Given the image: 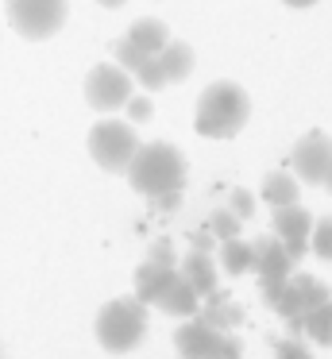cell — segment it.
Masks as SVG:
<instances>
[{
	"label": "cell",
	"instance_id": "ba28073f",
	"mask_svg": "<svg viewBox=\"0 0 332 359\" xmlns=\"http://www.w3.org/2000/svg\"><path fill=\"white\" fill-rule=\"evenodd\" d=\"M112 58H116V66H120L131 81H139V86L147 89V93H159V89L166 86V74H162L159 55H147V50L131 47L128 39H116L112 43Z\"/></svg>",
	"mask_w": 332,
	"mask_h": 359
},
{
	"label": "cell",
	"instance_id": "4fadbf2b",
	"mask_svg": "<svg viewBox=\"0 0 332 359\" xmlns=\"http://www.w3.org/2000/svg\"><path fill=\"white\" fill-rule=\"evenodd\" d=\"M178 274H182V278L190 282V286L197 290L201 297L216 294V263H213V251H197V248H193L190 255L178 263Z\"/></svg>",
	"mask_w": 332,
	"mask_h": 359
},
{
	"label": "cell",
	"instance_id": "83f0119b",
	"mask_svg": "<svg viewBox=\"0 0 332 359\" xmlns=\"http://www.w3.org/2000/svg\"><path fill=\"white\" fill-rule=\"evenodd\" d=\"M282 4H290V8H313L317 0H282Z\"/></svg>",
	"mask_w": 332,
	"mask_h": 359
},
{
	"label": "cell",
	"instance_id": "7a4b0ae2",
	"mask_svg": "<svg viewBox=\"0 0 332 359\" xmlns=\"http://www.w3.org/2000/svg\"><path fill=\"white\" fill-rule=\"evenodd\" d=\"M247 116H251V97H247V89L236 86V81H213L197 97L193 128L205 140H232V135L244 132Z\"/></svg>",
	"mask_w": 332,
	"mask_h": 359
},
{
	"label": "cell",
	"instance_id": "30bf717a",
	"mask_svg": "<svg viewBox=\"0 0 332 359\" xmlns=\"http://www.w3.org/2000/svg\"><path fill=\"white\" fill-rule=\"evenodd\" d=\"M255 248V274H259V282H290L293 278V259L290 251L282 248V240L278 236H255L251 240Z\"/></svg>",
	"mask_w": 332,
	"mask_h": 359
},
{
	"label": "cell",
	"instance_id": "3957f363",
	"mask_svg": "<svg viewBox=\"0 0 332 359\" xmlns=\"http://www.w3.org/2000/svg\"><path fill=\"white\" fill-rule=\"evenodd\" d=\"M97 344L108 355H128L147 336V305L139 297H112L97 313Z\"/></svg>",
	"mask_w": 332,
	"mask_h": 359
},
{
	"label": "cell",
	"instance_id": "cb8c5ba5",
	"mask_svg": "<svg viewBox=\"0 0 332 359\" xmlns=\"http://www.w3.org/2000/svg\"><path fill=\"white\" fill-rule=\"evenodd\" d=\"M228 209L236 212L239 220H251L255 217V197L247 194V189H232V194H228Z\"/></svg>",
	"mask_w": 332,
	"mask_h": 359
},
{
	"label": "cell",
	"instance_id": "d6986e66",
	"mask_svg": "<svg viewBox=\"0 0 332 359\" xmlns=\"http://www.w3.org/2000/svg\"><path fill=\"white\" fill-rule=\"evenodd\" d=\"M301 189H298V178L293 174H282V170H270L263 178V201L270 209H286V205H298Z\"/></svg>",
	"mask_w": 332,
	"mask_h": 359
},
{
	"label": "cell",
	"instance_id": "603a6c76",
	"mask_svg": "<svg viewBox=\"0 0 332 359\" xmlns=\"http://www.w3.org/2000/svg\"><path fill=\"white\" fill-rule=\"evenodd\" d=\"M239 355H244V344H239L236 336H228V332L216 336L213 351H208V359H239Z\"/></svg>",
	"mask_w": 332,
	"mask_h": 359
},
{
	"label": "cell",
	"instance_id": "f546056e",
	"mask_svg": "<svg viewBox=\"0 0 332 359\" xmlns=\"http://www.w3.org/2000/svg\"><path fill=\"white\" fill-rule=\"evenodd\" d=\"M324 189H328V194H332V170H328V178H324Z\"/></svg>",
	"mask_w": 332,
	"mask_h": 359
},
{
	"label": "cell",
	"instance_id": "e0dca14e",
	"mask_svg": "<svg viewBox=\"0 0 332 359\" xmlns=\"http://www.w3.org/2000/svg\"><path fill=\"white\" fill-rule=\"evenodd\" d=\"M159 62H162V74H166V86L185 81L193 74V47H190V43H182V39H170L166 47H162Z\"/></svg>",
	"mask_w": 332,
	"mask_h": 359
},
{
	"label": "cell",
	"instance_id": "7c38bea8",
	"mask_svg": "<svg viewBox=\"0 0 332 359\" xmlns=\"http://www.w3.org/2000/svg\"><path fill=\"white\" fill-rule=\"evenodd\" d=\"M201 302H205V297H201L197 290H193L190 282L182 278V274H174V278H170V286L162 290V297H159L154 305H159L166 317H185V320H190L193 313L201 309Z\"/></svg>",
	"mask_w": 332,
	"mask_h": 359
},
{
	"label": "cell",
	"instance_id": "277c9868",
	"mask_svg": "<svg viewBox=\"0 0 332 359\" xmlns=\"http://www.w3.org/2000/svg\"><path fill=\"white\" fill-rule=\"evenodd\" d=\"M139 151V135L135 124L128 120H100V124L89 128V158L108 174H124L128 163Z\"/></svg>",
	"mask_w": 332,
	"mask_h": 359
},
{
	"label": "cell",
	"instance_id": "484cf974",
	"mask_svg": "<svg viewBox=\"0 0 332 359\" xmlns=\"http://www.w3.org/2000/svg\"><path fill=\"white\" fill-rule=\"evenodd\" d=\"M147 259H154V263H166V266H178V255H174V243H170V240H154L151 251H147Z\"/></svg>",
	"mask_w": 332,
	"mask_h": 359
},
{
	"label": "cell",
	"instance_id": "52a82bcc",
	"mask_svg": "<svg viewBox=\"0 0 332 359\" xmlns=\"http://www.w3.org/2000/svg\"><path fill=\"white\" fill-rule=\"evenodd\" d=\"M290 166L293 178L305 182V186H324L332 170V140L324 132H305L290 151Z\"/></svg>",
	"mask_w": 332,
	"mask_h": 359
},
{
	"label": "cell",
	"instance_id": "ac0fdd59",
	"mask_svg": "<svg viewBox=\"0 0 332 359\" xmlns=\"http://www.w3.org/2000/svg\"><path fill=\"white\" fill-rule=\"evenodd\" d=\"M216 266H220L224 274H247V271H255V248H251V240H224L220 243V255H216Z\"/></svg>",
	"mask_w": 332,
	"mask_h": 359
},
{
	"label": "cell",
	"instance_id": "5b68a950",
	"mask_svg": "<svg viewBox=\"0 0 332 359\" xmlns=\"http://www.w3.org/2000/svg\"><path fill=\"white\" fill-rule=\"evenodd\" d=\"M8 24L31 43H43L66 27L69 0H4Z\"/></svg>",
	"mask_w": 332,
	"mask_h": 359
},
{
	"label": "cell",
	"instance_id": "44dd1931",
	"mask_svg": "<svg viewBox=\"0 0 332 359\" xmlns=\"http://www.w3.org/2000/svg\"><path fill=\"white\" fill-rule=\"evenodd\" d=\"M239 224H244V220H239L232 209H216L213 217H208V232H213L220 243H224V240H236V236H239Z\"/></svg>",
	"mask_w": 332,
	"mask_h": 359
},
{
	"label": "cell",
	"instance_id": "9c48e42d",
	"mask_svg": "<svg viewBox=\"0 0 332 359\" xmlns=\"http://www.w3.org/2000/svg\"><path fill=\"white\" fill-rule=\"evenodd\" d=\"M274 212V236L282 240V248L290 251L293 263H301L309 251V232H313V217L305 205H286V209H270Z\"/></svg>",
	"mask_w": 332,
	"mask_h": 359
},
{
	"label": "cell",
	"instance_id": "8fae6325",
	"mask_svg": "<svg viewBox=\"0 0 332 359\" xmlns=\"http://www.w3.org/2000/svg\"><path fill=\"white\" fill-rule=\"evenodd\" d=\"M216 328L208 325V320H185L182 328H174V348L182 359H208V351H213L216 344Z\"/></svg>",
	"mask_w": 332,
	"mask_h": 359
},
{
	"label": "cell",
	"instance_id": "ffe728a7",
	"mask_svg": "<svg viewBox=\"0 0 332 359\" xmlns=\"http://www.w3.org/2000/svg\"><path fill=\"white\" fill-rule=\"evenodd\" d=\"M309 251L324 263H332V217L313 220V232H309Z\"/></svg>",
	"mask_w": 332,
	"mask_h": 359
},
{
	"label": "cell",
	"instance_id": "9a60e30c",
	"mask_svg": "<svg viewBox=\"0 0 332 359\" xmlns=\"http://www.w3.org/2000/svg\"><path fill=\"white\" fill-rule=\"evenodd\" d=\"M293 325V336H305V340L321 344V348H332V297L321 302L317 309H309L305 317L290 320Z\"/></svg>",
	"mask_w": 332,
	"mask_h": 359
},
{
	"label": "cell",
	"instance_id": "8992f818",
	"mask_svg": "<svg viewBox=\"0 0 332 359\" xmlns=\"http://www.w3.org/2000/svg\"><path fill=\"white\" fill-rule=\"evenodd\" d=\"M131 97H135V81L116 62H97L85 78V101L97 112H120Z\"/></svg>",
	"mask_w": 332,
	"mask_h": 359
},
{
	"label": "cell",
	"instance_id": "7402d4cb",
	"mask_svg": "<svg viewBox=\"0 0 332 359\" xmlns=\"http://www.w3.org/2000/svg\"><path fill=\"white\" fill-rule=\"evenodd\" d=\"M274 359H313L305 336H286V340L274 344Z\"/></svg>",
	"mask_w": 332,
	"mask_h": 359
},
{
	"label": "cell",
	"instance_id": "5bb4252c",
	"mask_svg": "<svg viewBox=\"0 0 332 359\" xmlns=\"http://www.w3.org/2000/svg\"><path fill=\"white\" fill-rule=\"evenodd\" d=\"M178 274V266L166 263H154V259H143V266L135 271V297L143 305H154L162 297V290L170 286V278Z\"/></svg>",
	"mask_w": 332,
	"mask_h": 359
},
{
	"label": "cell",
	"instance_id": "d4e9b609",
	"mask_svg": "<svg viewBox=\"0 0 332 359\" xmlns=\"http://www.w3.org/2000/svg\"><path fill=\"white\" fill-rule=\"evenodd\" d=\"M124 112H128V124H143V120H151V97H131V101L124 104Z\"/></svg>",
	"mask_w": 332,
	"mask_h": 359
},
{
	"label": "cell",
	"instance_id": "f1b7e54d",
	"mask_svg": "<svg viewBox=\"0 0 332 359\" xmlns=\"http://www.w3.org/2000/svg\"><path fill=\"white\" fill-rule=\"evenodd\" d=\"M97 4H105V8H120V4H128V0H97Z\"/></svg>",
	"mask_w": 332,
	"mask_h": 359
},
{
	"label": "cell",
	"instance_id": "2e32d148",
	"mask_svg": "<svg viewBox=\"0 0 332 359\" xmlns=\"http://www.w3.org/2000/svg\"><path fill=\"white\" fill-rule=\"evenodd\" d=\"M124 39H128L131 47L147 50V55H162V47L170 43V27L162 24V20L143 16V20H135V24L128 27V35H124Z\"/></svg>",
	"mask_w": 332,
	"mask_h": 359
},
{
	"label": "cell",
	"instance_id": "4316f807",
	"mask_svg": "<svg viewBox=\"0 0 332 359\" xmlns=\"http://www.w3.org/2000/svg\"><path fill=\"white\" fill-rule=\"evenodd\" d=\"M190 240H193V248H197V251H213V240H216V236L208 232V228H201V232L190 236Z\"/></svg>",
	"mask_w": 332,
	"mask_h": 359
},
{
	"label": "cell",
	"instance_id": "6da1fadb",
	"mask_svg": "<svg viewBox=\"0 0 332 359\" xmlns=\"http://www.w3.org/2000/svg\"><path fill=\"white\" fill-rule=\"evenodd\" d=\"M185 155L174 147V143H139L135 158L128 163V182L135 194H143L151 205H159L162 212H170L178 201H182L185 189Z\"/></svg>",
	"mask_w": 332,
	"mask_h": 359
}]
</instances>
